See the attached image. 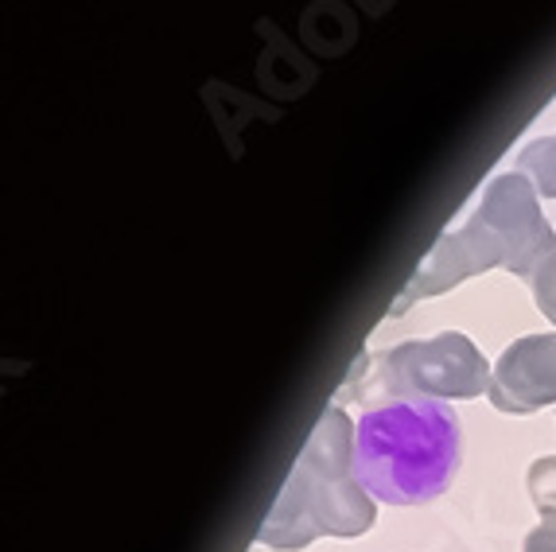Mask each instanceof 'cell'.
<instances>
[{"label":"cell","instance_id":"1","mask_svg":"<svg viewBox=\"0 0 556 552\" xmlns=\"http://www.w3.org/2000/svg\"><path fill=\"white\" fill-rule=\"evenodd\" d=\"M354 428L351 416L334 405L319 416L307 436L285 490L273 502L269 517L257 529V541L269 549H307L316 537H362L374 525L370 490L354 475Z\"/></svg>","mask_w":556,"mask_h":552},{"label":"cell","instance_id":"2","mask_svg":"<svg viewBox=\"0 0 556 552\" xmlns=\"http://www.w3.org/2000/svg\"><path fill=\"white\" fill-rule=\"evenodd\" d=\"M459 463V421L440 401H390L358 421L354 475L390 506L444 494Z\"/></svg>","mask_w":556,"mask_h":552},{"label":"cell","instance_id":"3","mask_svg":"<svg viewBox=\"0 0 556 552\" xmlns=\"http://www.w3.org/2000/svg\"><path fill=\"white\" fill-rule=\"evenodd\" d=\"M354 397L374 401H471L491 389V374L482 350L467 335L444 331L432 339L401 342L378 359L354 362Z\"/></svg>","mask_w":556,"mask_h":552},{"label":"cell","instance_id":"4","mask_svg":"<svg viewBox=\"0 0 556 552\" xmlns=\"http://www.w3.org/2000/svg\"><path fill=\"white\" fill-rule=\"evenodd\" d=\"M486 268H510V273H518V258H514L510 241L502 238L491 222H482L479 214H475L464 230L444 234V238L432 246V253L420 261V268L405 285V292H401V300L393 304V312H408L417 300L447 292V288H455L459 280L486 273Z\"/></svg>","mask_w":556,"mask_h":552},{"label":"cell","instance_id":"5","mask_svg":"<svg viewBox=\"0 0 556 552\" xmlns=\"http://www.w3.org/2000/svg\"><path fill=\"white\" fill-rule=\"evenodd\" d=\"M475 214H479L482 222H491L494 230L510 241L514 258H518V276H526V280L556 241L553 226H548L545 214H541L538 187L529 184V175H521V172L498 175V179L486 187L482 206Z\"/></svg>","mask_w":556,"mask_h":552},{"label":"cell","instance_id":"6","mask_svg":"<svg viewBox=\"0 0 556 552\" xmlns=\"http://www.w3.org/2000/svg\"><path fill=\"white\" fill-rule=\"evenodd\" d=\"M486 397L514 416L556 405V335H526L502 350Z\"/></svg>","mask_w":556,"mask_h":552},{"label":"cell","instance_id":"7","mask_svg":"<svg viewBox=\"0 0 556 552\" xmlns=\"http://www.w3.org/2000/svg\"><path fill=\"white\" fill-rule=\"evenodd\" d=\"M518 172L538 184V195L556 199V137H541L518 152Z\"/></svg>","mask_w":556,"mask_h":552},{"label":"cell","instance_id":"8","mask_svg":"<svg viewBox=\"0 0 556 552\" xmlns=\"http://www.w3.org/2000/svg\"><path fill=\"white\" fill-rule=\"evenodd\" d=\"M529 498L541 517H556V455H545L529 467Z\"/></svg>","mask_w":556,"mask_h":552},{"label":"cell","instance_id":"9","mask_svg":"<svg viewBox=\"0 0 556 552\" xmlns=\"http://www.w3.org/2000/svg\"><path fill=\"white\" fill-rule=\"evenodd\" d=\"M529 285H533V300L545 312V319L556 323V241L545 258L538 261V268L529 273Z\"/></svg>","mask_w":556,"mask_h":552},{"label":"cell","instance_id":"10","mask_svg":"<svg viewBox=\"0 0 556 552\" xmlns=\"http://www.w3.org/2000/svg\"><path fill=\"white\" fill-rule=\"evenodd\" d=\"M526 552H556V517H545V522L526 537Z\"/></svg>","mask_w":556,"mask_h":552}]
</instances>
